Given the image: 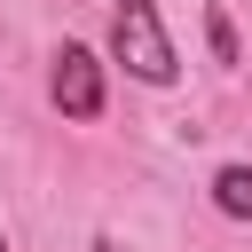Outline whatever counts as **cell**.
Returning a JSON list of instances; mask_svg holds the SVG:
<instances>
[{
  "instance_id": "1",
  "label": "cell",
  "mask_w": 252,
  "mask_h": 252,
  "mask_svg": "<svg viewBox=\"0 0 252 252\" xmlns=\"http://www.w3.org/2000/svg\"><path fill=\"white\" fill-rule=\"evenodd\" d=\"M110 55H118L142 87H173V71H181V55H173V39H165V24H158L150 0H126V8L110 16Z\"/></svg>"
},
{
  "instance_id": "2",
  "label": "cell",
  "mask_w": 252,
  "mask_h": 252,
  "mask_svg": "<svg viewBox=\"0 0 252 252\" xmlns=\"http://www.w3.org/2000/svg\"><path fill=\"white\" fill-rule=\"evenodd\" d=\"M55 110L63 118H102V63H94V47H63L55 55Z\"/></svg>"
},
{
  "instance_id": "3",
  "label": "cell",
  "mask_w": 252,
  "mask_h": 252,
  "mask_svg": "<svg viewBox=\"0 0 252 252\" xmlns=\"http://www.w3.org/2000/svg\"><path fill=\"white\" fill-rule=\"evenodd\" d=\"M213 205L228 220H252V165H220L213 173Z\"/></svg>"
},
{
  "instance_id": "4",
  "label": "cell",
  "mask_w": 252,
  "mask_h": 252,
  "mask_svg": "<svg viewBox=\"0 0 252 252\" xmlns=\"http://www.w3.org/2000/svg\"><path fill=\"white\" fill-rule=\"evenodd\" d=\"M205 39H213V63H236L244 47H236V24H228V8H213L205 16Z\"/></svg>"
},
{
  "instance_id": "5",
  "label": "cell",
  "mask_w": 252,
  "mask_h": 252,
  "mask_svg": "<svg viewBox=\"0 0 252 252\" xmlns=\"http://www.w3.org/2000/svg\"><path fill=\"white\" fill-rule=\"evenodd\" d=\"M0 252H8V236H0Z\"/></svg>"
}]
</instances>
